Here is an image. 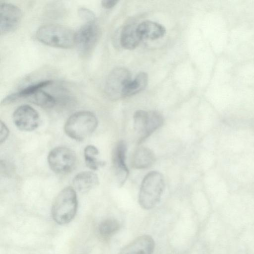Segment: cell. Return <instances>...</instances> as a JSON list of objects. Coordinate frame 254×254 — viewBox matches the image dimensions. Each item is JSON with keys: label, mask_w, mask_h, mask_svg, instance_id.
Listing matches in <instances>:
<instances>
[{"label": "cell", "mask_w": 254, "mask_h": 254, "mask_svg": "<svg viewBox=\"0 0 254 254\" xmlns=\"http://www.w3.org/2000/svg\"><path fill=\"white\" fill-rule=\"evenodd\" d=\"M35 37L40 42L53 47L68 49L75 45L76 32L61 25H42L37 30Z\"/></svg>", "instance_id": "1"}, {"label": "cell", "mask_w": 254, "mask_h": 254, "mask_svg": "<svg viewBox=\"0 0 254 254\" xmlns=\"http://www.w3.org/2000/svg\"><path fill=\"white\" fill-rule=\"evenodd\" d=\"M22 17L21 9L8 2L0 3V30L1 34L14 31L19 26Z\"/></svg>", "instance_id": "10"}, {"label": "cell", "mask_w": 254, "mask_h": 254, "mask_svg": "<svg viewBox=\"0 0 254 254\" xmlns=\"http://www.w3.org/2000/svg\"><path fill=\"white\" fill-rule=\"evenodd\" d=\"M142 38L138 31L137 25L130 24L125 26L121 33L120 43L127 50H133L140 44Z\"/></svg>", "instance_id": "14"}, {"label": "cell", "mask_w": 254, "mask_h": 254, "mask_svg": "<svg viewBox=\"0 0 254 254\" xmlns=\"http://www.w3.org/2000/svg\"><path fill=\"white\" fill-rule=\"evenodd\" d=\"M47 160L53 172L63 174L72 171L75 165L76 157L72 149L64 146H58L49 152Z\"/></svg>", "instance_id": "7"}, {"label": "cell", "mask_w": 254, "mask_h": 254, "mask_svg": "<svg viewBox=\"0 0 254 254\" xmlns=\"http://www.w3.org/2000/svg\"><path fill=\"white\" fill-rule=\"evenodd\" d=\"M137 28L142 39H157L162 37L166 32L165 28L162 25L149 20L140 23Z\"/></svg>", "instance_id": "16"}, {"label": "cell", "mask_w": 254, "mask_h": 254, "mask_svg": "<svg viewBox=\"0 0 254 254\" xmlns=\"http://www.w3.org/2000/svg\"><path fill=\"white\" fill-rule=\"evenodd\" d=\"M131 80V74L126 68L119 67L113 69L105 83L106 94L114 100L124 98L125 89Z\"/></svg>", "instance_id": "8"}, {"label": "cell", "mask_w": 254, "mask_h": 254, "mask_svg": "<svg viewBox=\"0 0 254 254\" xmlns=\"http://www.w3.org/2000/svg\"><path fill=\"white\" fill-rule=\"evenodd\" d=\"M100 36L99 26L95 21L86 22L76 32L75 46L79 55L87 57L94 49Z\"/></svg>", "instance_id": "6"}, {"label": "cell", "mask_w": 254, "mask_h": 254, "mask_svg": "<svg viewBox=\"0 0 254 254\" xmlns=\"http://www.w3.org/2000/svg\"><path fill=\"white\" fill-rule=\"evenodd\" d=\"M26 99L30 102L44 108H51L56 103V100L53 96L41 89Z\"/></svg>", "instance_id": "19"}, {"label": "cell", "mask_w": 254, "mask_h": 254, "mask_svg": "<svg viewBox=\"0 0 254 254\" xmlns=\"http://www.w3.org/2000/svg\"><path fill=\"white\" fill-rule=\"evenodd\" d=\"M77 199L73 187L63 189L54 201L51 214L54 220L58 224L69 223L74 217L77 209Z\"/></svg>", "instance_id": "3"}, {"label": "cell", "mask_w": 254, "mask_h": 254, "mask_svg": "<svg viewBox=\"0 0 254 254\" xmlns=\"http://www.w3.org/2000/svg\"><path fill=\"white\" fill-rule=\"evenodd\" d=\"M120 228V223L117 220L109 218L103 220L100 223L99 231L103 236L109 237L115 234Z\"/></svg>", "instance_id": "21"}, {"label": "cell", "mask_w": 254, "mask_h": 254, "mask_svg": "<svg viewBox=\"0 0 254 254\" xmlns=\"http://www.w3.org/2000/svg\"><path fill=\"white\" fill-rule=\"evenodd\" d=\"M99 153L98 149L94 145H89L84 150V156L86 166L90 169L95 171L105 165V162L100 160L97 156Z\"/></svg>", "instance_id": "20"}, {"label": "cell", "mask_w": 254, "mask_h": 254, "mask_svg": "<svg viewBox=\"0 0 254 254\" xmlns=\"http://www.w3.org/2000/svg\"><path fill=\"white\" fill-rule=\"evenodd\" d=\"M9 129L1 121H0V143L5 141L9 135Z\"/></svg>", "instance_id": "23"}, {"label": "cell", "mask_w": 254, "mask_h": 254, "mask_svg": "<svg viewBox=\"0 0 254 254\" xmlns=\"http://www.w3.org/2000/svg\"><path fill=\"white\" fill-rule=\"evenodd\" d=\"M118 1L117 0H103L101 1V4L105 8L110 9L113 7Z\"/></svg>", "instance_id": "24"}, {"label": "cell", "mask_w": 254, "mask_h": 254, "mask_svg": "<svg viewBox=\"0 0 254 254\" xmlns=\"http://www.w3.org/2000/svg\"><path fill=\"white\" fill-rule=\"evenodd\" d=\"M165 187L163 175L153 171L146 174L141 184L138 202L143 209L154 208L160 201Z\"/></svg>", "instance_id": "2"}, {"label": "cell", "mask_w": 254, "mask_h": 254, "mask_svg": "<svg viewBox=\"0 0 254 254\" xmlns=\"http://www.w3.org/2000/svg\"><path fill=\"white\" fill-rule=\"evenodd\" d=\"M78 13L79 16L82 19L86 21V22L95 21L96 17L94 13L88 8H80L78 9Z\"/></svg>", "instance_id": "22"}, {"label": "cell", "mask_w": 254, "mask_h": 254, "mask_svg": "<svg viewBox=\"0 0 254 254\" xmlns=\"http://www.w3.org/2000/svg\"><path fill=\"white\" fill-rule=\"evenodd\" d=\"M52 80H44L30 85L16 93H14L6 97L2 101L3 105L9 104L21 99H26L37 91L50 85Z\"/></svg>", "instance_id": "17"}, {"label": "cell", "mask_w": 254, "mask_h": 254, "mask_svg": "<svg viewBox=\"0 0 254 254\" xmlns=\"http://www.w3.org/2000/svg\"><path fill=\"white\" fill-rule=\"evenodd\" d=\"M72 184L75 190L84 193L99 184V178L97 175L92 171H83L75 176Z\"/></svg>", "instance_id": "13"}, {"label": "cell", "mask_w": 254, "mask_h": 254, "mask_svg": "<svg viewBox=\"0 0 254 254\" xmlns=\"http://www.w3.org/2000/svg\"><path fill=\"white\" fill-rule=\"evenodd\" d=\"M154 248L153 238L144 235L137 237L125 246L119 254H152Z\"/></svg>", "instance_id": "12"}, {"label": "cell", "mask_w": 254, "mask_h": 254, "mask_svg": "<svg viewBox=\"0 0 254 254\" xmlns=\"http://www.w3.org/2000/svg\"><path fill=\"white\" fill-rule=\"evenodd\" d=\"M164 123L162 115L156 111L137 110L133 115V128L141 143Z\"/></svg>", "instance_id": "5"}, {"label": "cell", "mask_w": 254, "mask_h": 254, "mask_svg": "<svg viewBox=\"0 0 254 254\" xmlns=\"http://www.w3.org/2000/svg\"><path fill=\"white\" fill-rule=\"evenodd\" d=\"M97 126L98 120L94 114L82 111L75 113L67 119L64 130L70 138L81 141L89 136Z\"/></svg>", "instance_id": "4"}, {"label": "cell", "mask_w": 254, "mask_h": 254, "mask_svg": "<svg viewBox=\"0 0 254 254\" xmlns=\"http://www.w3.org/2000/svg\"><path fill=\"white\" fill-rule=\"evenodd\" d=\"M155 161L153 151L149 148L141 147L134 152L132 159V166L137 169L150 167Z\"/></svg>", "instance_id": "15"}, {"label": "cell", "mask_w": 254, "mask_h": 254, "mask_svg": "<svg viewBox=\"0 0 254 254\" xmlns=\"http://www.w3.org/2000/svg\"><path fill=\"white\" fill-rule=\"evenodd\" d=\"M147 82V74L144 72H139L127 85L124 91V97L135 95L142 91L146 87Z\"/></svg>", "instance_id": "18"}, {"label": "cell", "mask_w": 254, "mask_h": 254, "mask_svg": "<svg viewBox=\"0 0 254 254\" xmlns=\"http://www.w3.org/2000/svg\"><path fill=\"white\" fill-rule=\"evenodd\" d=\"M15 127L23 131H31L39 126L40 119L38 113L32 107L23 105L18 107L12 116Z\"/></svg>", "instance_id": "9"}, {"label": "cell", "mask_w": 254, "mask_h": 254, "mask_svg": "<svg viewBox=\"0 0 254 254\" xmlns=\"http://www.w3.org/2000/svg\"><path fill=\"white\" fill-rule=\"evenodd\" d=\"M127 147L121 140L115 145L112 152V162L118 183L120 187L124 185L129 175V170L126 164Z\"/></svg>", "instance_id": "11"}]
</instances>
